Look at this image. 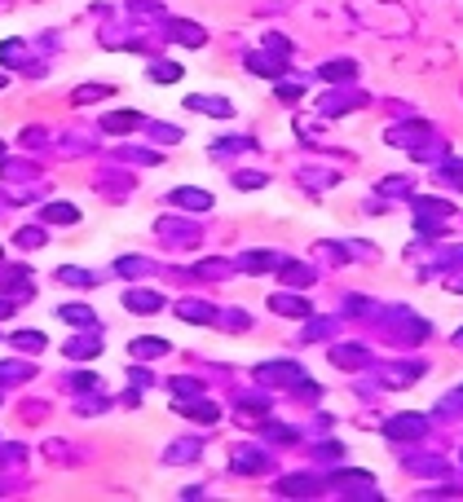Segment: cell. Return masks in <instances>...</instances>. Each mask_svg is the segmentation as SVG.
Here are the masks:
<instances>
[{
    "label": "cell",
    "instance_id": "6da1fadb",
    "mask_svg": "<svg viewBox=\"0 0 463 502\" xmlns=\"http://www.w3.org/2000/svg\"><path fill=\"white\" fill-rule=\"evenodd\" d=\"M155 233H159V238L168 243V247H181V251L203 243V229H198V225H190V221H177V216H163V221L155 225Z\"/></svg>",
    "mask_w": 463,
    "mask_h": 502
},
{
    "label": "cell",
    "instance_id": "7a4b0ae2",
    "mask_svg": "<svg viewBox=\"0 0 463 502\" xmlns=\"http://www.w3.org/2000/svg\"><path fill=\"white\" fill-rule=\"evenodd\" d=\"M229 467H234L239 476H265V472L274 467V458H269V454H260L256 445H239V449H234V458H229Z\"/></svg>",
    "mask_w": 463,
    "mask_h": 502
},
{
    "label": "cell",
    "instance_id": "3957f363",
    "mask_svg": "<svg viewBox=\"0 0 463 502\" xmlns=\"http://www.w3.org/2000/svg\"><path fill=\"white\" fill-rule=\"evenodd\" d=\"M62 353L71 357V361H93L97 353H102V326H93L84 335H75V340H66L62 344Z\"/></svg>",
    "mask_w": 463,
    "mask_h": 502
},
{
    "label": "cell",
    "instance_id": "277c9868",
    "mask_svg": "<svg viewBox=\"0 0 463 502\" xmlns=\"http://www.w3.org/2000/svg\"><path fill=\"white\" fill-rule=\"evenodd\" d=\"M256 379H265V383H309L296 361H265V366H256Z\"/></svg>",
    "mask_w": 463,
    "mask_h": 502
},
{
    "label": "cell",
    "instance_id": "5b68a950",
    "mask_svg": "<svg viewBox=\"0 0 463 502\" xmlns=\"http://www.w3.org/2000/svg\"><path fill=\"white\" fill-rule=\"evenodd\" d=\"M168 203L181 207V212H190V216H198V212L212 207V194H208V190H194V186H181V190L168 194Z\"/></svg>",
    "mask_w": 463,
    "mask_h": 502
},
{
    "label": "cell",
    "instance_id": "8992f818",
    "mask_svg": "<svg viewBox=\"0 0 463 502\" xmlns=\"http://www.w3.org/2000/svg\"><path fill=\"white\" fill-rule=\"evenodd\" d=\"M177 317H181V322H194V326H212V322H217V309H212L208 304V300H177Z\"/></svg>",
    "mask_w": 463,
    "mask_h": 502
},
{
    "label": "cell",
    "instance_id": "52a82bcc",
    "mask_svg": "<svg viewBox=\"0 0 463 502\" xmlns=\"http://www.w3.org/2000/svg\"><path fill=\"white\" fill-rule=\"evenodd\" d=\"M124 309L151 317V313L163 309V295H159V291H146V287H128V291H124Z\"/></svg>",
    "mask_w": 463,
    "mask_h": 502
},
{
    "label": "cell",
    "instance_id": "ba28073f",
    "mask_svg": "<svg viewBox=\"0 0 463 502\" xmlns=\"http://www.w3.org/2000/svg\"><path fill=\"white\" fill-rule=\"evenodd\" d=\"M168 36L177 44H186V49H203L208 44V31L198 22H186V18H168Z\"/></svg>",
    "mask_w": 463,
    "mask_h": 502
},
{
    "label": "cell",
    "instance_id": "9c48e42d",
    "mask_svg": "<svg viewBox=\"0 0 463 502\" xmlns=\"http://www.w3.org/2000/svg\"><path fill=\"white\" fill-rule=\"evenodd\" d=\"M168 353H172V344L168 340H155V335H141V340L128 344V357L132 361H155V357H168Z\"/></svg>",
    "mask_w": 463,
    "mask_h": 502
},
{
    "label": "cell",
    "instance_id": "30bf717a",
    "mask_svg": "<svg viewBox=\"0 0 463 502\" xmlns=\"http://www.w3.org/2000/svg\"><path fill=\"white\" fill-rule=\"evenodd\" d=\"M177 410L186 414L190 423H198V427H212V423L221 418V410L212 406V401H203V397H198V401H177Z\"/></svg>",
    "mask_w": 463,
    "mask_h": 502
},
{
    "label": "cell",
    "instance_id": "8fae6325",
    "mask_svg": "<svg viewBox=\"0 0 463 502\" xmlns=\"http://www.w3.org/2000/svg\"><path fill=\"white\" fill-rule=\"evenodd\" d=\"M186 106H190V110H198V115H212V120H229V115H234V106H229L225 97H203V93L186 97Z\"/></svg>",
    "mask_w": 463,
    "mask_h": 502
},
{
    "label": "cell",
    "instance_id": "7c38bea8",
    "mask_svg": "<svg viewBox=\"0 0 463 502\" xmlns=\"http://www.w3.org/2000/svg\"><path fill=\"white\" fill-rule=\"evenodd\" d=\"M278 260L283 256H274V251H247V256L234 260V269L239 273H265V269H278Z\"/></svg>",
    "mask_w": 463,
    "mask_h": 502
},
{
    "label": "cell",
    "instance_id": "4fadbf2b",
    "mask_svg": "<svg viewBox=\"0 0 463 502\" xmlns=\"http://www.w3.org/2000/svg\"><path fill=\"white\" fill-rule=\"evenodd\" d=\"M146 120L137 110H110V115H102V132H137Z\"/></svg>",
    "mask_w": 463,
    "mask_h": 502
},
{
    "label": "cell",
    "instance_id": "5bb4252c",
    "mask_svg": "<svg viewBox=\"0 0 463 502\" xmlns=\"http://www.w3.org/2000/svg\"><path fill=\"white\" fill-rule=\"evenodd\" d=\"M278 494L283 498H313L318 494V480L313 476H283L278 480Z\"/></svg>",
    "mask_w": 463,
    "mask_h": 502
},
{
    "label": "cell",
    "instance_id": "9a60e30c",
    "mask_svg": "<svg viewBox=\"0 0 463 502\" xmlns=\"http://www.w3.org/2000/svg\"><path fill=\"white\" fill-rule=\"evenodd\" d=\"M27 278H31L27 269H5V273H0V291H13L18 300H31V295H36V287H31Z\"/></svg>",
    "mask_w": 463,
    "mask_h": 502
},
{
    "label": "cell",
    "instance_id": "2e32d148",
    "mask_svg": "<svg viewBox=\"0 0 463 502\" xmlns=\"http://www.w3.org/2000/svg\"><path fill=\"white\" fill-rule=\"evenodd\" d=\"M331 361H336L340 371H357V366H367L371 357L362 353V344H340V348H331Z\"/></svg>",
    "mask_w": 463,
    "mask_h": 502
},
{
    "label": "cell",
    "instance_id": "e0dca14e",
    "mask_svg": "<svg viewBox=\"0 0 463 502\" xmlns=\"http://www.w3.org/2000/svg\"><path fill=\"white\" fill-rule=\"evenodd\" d=\"M353 106H362L357 93H322L318 97V110L322 115H340V110H353Z\"/></svg>",
    "mask_w": 463,
    "mask_h": 502
},
{
    "label": "cell",
    "instance_id": "ac0fdd59",
    "mask_svg": "<svg viewBox=\"0 0 463 502\" xmlns=\"http://www.w3.org/2000/svg\"><path fill=\"white\" fill-rule=\"evenodd\" d=\"M234 260H198L194 264V278H212V282H225V278H234Z\"/></svg>",
    "mask_w": 463,
    "mask_h": 502
},
{
    "label": "cell",
    "instance_id": "d6986e66",
    "mask_svg": "<svg viewBox=\"0 0 463 502\" xmlns=\"http://www.w3.org/2000/svg\"><path fill=\"white\" fill-rule=\"evenodd\" d=\"M278 273H283L287 287H309V282H313V269L300 264V260H278Z\"/></svg>",
    "mask_w": 463,
    "mask_h": 502
},
{
    "label": "cell",
    "instance_id": "ffe728a7",
    "mask_svg": "<svg viewBox=\"0 0 463 502\" xmlns=\"http://www.w3.org/2000/svg\"><path fill=\"white\" fill-rule=\"evenodd\" d=\"M58 317H62V322H71V326H80V330H93L97 326V317H93L89 304H62Z\"/></svg>",
    "mask_w": 463,
    "mask_h": 502
},
{
    "label": "cell",
    "instance_id": "44dd1931",
    "mask_svg": "<svg viewBox=\"0 0 463 502\" xmlns=\"http://www.w3.org/2000/svg\"><path fill=\"white\" fill-rule=\"evenodd\" d=\"M269 309L283 313V317H309V313H313L300 295H269Z\"/></svg>",
    "mask_w": 463,
    "mask_h": 502
},
{
    "label": "cell",
    "instance_id": "7402d4cb",
    "mask_svg": "<svg viewBox=\"0 0 463 502\" xmlns=\"http://www.w3.org/2000/svg\"><path fill=\"white\" fill-rule=\"evenodd\" d=\"M384 432H388L393 441H402V437H419V432H424V423H419V414H397V418H393V423H388Z\"/></svg>",
    "mask_w": 463,
    "mask_h": 502
},
{
    "label": "cell",
    "instance_id": "603a6c76",
    "mask_svg": "<svg viewBox=\"0 0 463 502\" xmlns=\"http://www.w3.org/2000/svg\"><path fill=\"white\" fill-rule=\"evenodd\" d=\"M58 282H62V287H80V291H84V287H97V273L75 269V264H62V269H58Z\"/></svg>",
    "mask_w": 463,
    "mask_h": 502
},
{
    "label": "cell",
    "instance_id": "cb8c5ba5",
    "mask_svg": "<svg viewBox=\"0 0 463 502\" xmlns=\"http://www.w3.org/2000/svg\"><path fill=\"white\" fill-rule=\"evenodd\" d=\"M27 379H36L31 361H0V383H27Z\"/></svg>",
    "mask_w": 463,
    "mask_h": 502
},
{
    "label": "cell",
    "instance_id": "d4e9b609",
    "mask_svg": "<svg viewBox=\"0 0 463 502\" xmlns=\"http://www.w3.org/2000/svg\"><path fill=\"white\" fill-rule=\"evenodd\" d=\"M115 89L110 84H80V89L71 93V106H89V102H102V97H110Z\"/></svg>",
    "mask_w": 463,
    "mask_h": 502
},
{
    "label": "cell",
    "instance_id": "484cf974",
    "mask_svg": "<svg viewBox=\"0 0 463 502\" xmlns=\"http://www.w3.org/2000/svg\"><path fill=\"white\" fill-rule=\"evenodd\" d=\"M198 454H203V441H172L163 458H168V463H194Z\"/></svg>",
    "mask_w": 463,
    "mask_h": 502
},
{
    "label": "cell",
    "instance_id": "4316f807",
    "mask_svg": "<svg viewBox=\"0 0 463 502\" xmlns=\"http://www.w3.org/2000/svg\"><path fill=\"white\" fill-rule=\"evenodd\" d=\"M40 216H44V221H53V225H75L80 221V207L75 203H49Z\"/></svg>",
    "mask_w": 463,
    "mask_h": 502
},
{
    "label": "cell",
    "instance_id": "83f0119b",
    "mask_svg": "<svg viewBox=\"0 0 463 502\" xmlns=\"http://www.w3.org/2000/svg\"><path fill=\"white\" fill-rule=\"evenodd\" d=\"M168 392L177 401H190V397H203V383L190 379V375H177V379H168Z\"/></svg>",
    "mask_w": 463,
    "mask_h": 502
},
{
    "label": "cell",
    "instance_id": "f1b7e54d",
    "mask_svg": "<svg viewBox=\"0 0 463 502\" xmlns=\"http://www.w3.org/2000/svg\"><path fill=\"white\" fill-rule=\"evenodd\" d=\"M318 71H322V79H353V75H357V66H353L349 58H331V62L318 66Z\"/></svg>",
    "mask_w": 463,
    "mask_h": 502
},
{
    "label": "cell",
    "instance_id": "f546056e",
    "mask_svg": "<svg viewBox=\"0 0 463 502\" xmlns=\"http://www.w3.org/2000/svg\"><path fill=\"white\" fill-rule=\"evenodd\" d=\"M247 66H252L256 75H269V79H278V75H283V58H265V53H247Z\"/></svg>",
    "mask_w": 463,
    "mask_h": 502
},
{
    "label": "cell",
    "instance_id": "4dcf8cb0",
    "mask_svg": "<svg viewBox=\"0 0 463 502\" xmlns=\"http://www.w3.org/2000/svg\"><path fill=\"white\" fill-rule=\"evenodd\" d=\"M146 75H151L155 84H177L181 75H186V66H177V62H151V71H146Z\"/></svg>",
    "mask_w": 463,
    "mask_h": 502
},
{
    "label": "cell",
    "instance_id": "1f68e13d",
    "mask_svg": "<svg viewBox=\"0 0 463 502\" xmlns=\"http://www.w3.org/2000/svg\"><path fill=\"white\" fill-rule=\"evenodd\" d=\"M115 159H120V163H146V167L159 163L155 150H141V146H120V150H115Z\"/></svg>",
    "mask_w": 463,
    "mask_h": 502
},
{
    "label": "cell",
    "instance_id": "d6a6232c",
    "mask_svg": "<svg viewBox=\"0 0 463 502\" xmlns=\"http://www.w3.org/2000/svg\"><path fill=\"white\" fill-rule=\"evenodd\" d=\"M229 181H234V190H265V186H269V176L256 172V167H243V172H234Z\"/></svg>",
    "mask_w": 463,
    "mask_h": 502
},
{
    "label": "cell",
    "instance_id": "836d02e7",
    "mask_svg": "<svg viewBox=\"0 0 463 502\" xmlns=\"http://www.w3.org/2000/svg\"><path fill=\"white\" fill-rule=\"evenodd\" d=\"M13 62H23V71H27V44L23 40H5V44H0V66H13Z\"/></svg>",
    "mask_w": 463,
    "mask_h": 502
},
{
    "label": "cell",
    "instance_id": "e575fe53",
    "mask_svg": "<svg viewBox=\"0 0 463 502\" xmlns=\"http://www.w3.org/2000/svg\"><path fill=\"white\" fill-rule=\"evenodd\" d=\"M0 176L5 181H31V176H40V167L36 163H0Z\"/></svg>",
    "mask_w": 463,
    "mask_h": 502
},
{
    "label": "cell",
    "instance_id": "d590c367",
    "mask_svg": "<svg viewBox=\"0 0 463 502\" xmlns=\"http://www.w3.org/2000/svg\"><path fill=\"white\" fill-rule=\"evenodd\" d=\"M115 273H155V264L146 260V256H124V260H115Z\"/></svg>",
    "mask_w": 463,
    "mask_h": 502
},
{
    "label": "cell",
    "instance_id": "8d00e7d4",
    "mask_svg": "<svg viewBox=\"0 0 463 502\" xmlns=\"http://www.w3.org/2000/svg\"><path fill=\"white\" fill-rule=\"evenodd\" d=\"M128 13H141V18H168V9L159 0H128Z\"/></svg>",
    "mask_w": 463,
    "mask_h": 502
},
{
    "label": "cell",
    "instance_id": "74e56055",
    "mask_svg": "<svg viewBox=\"0 0 463 502\" xmlns=\"http://www.w3.org/2000/svg\"><path fill=\"white\" fill-rule=\"evenodd\" d=\"M229 317H221L217 313V322H212V326H225V330H247V326H252V317H247L243 309H225Z\"/></svg>",
    "mask_w": 463,
    "mask_h": 502
},
{
    "label": "cell",
    "instance_id": "f35d334b",
    "mask_svg": "<svg viewBox=\"0 0 463 502\" xmlns=\"http://www.w3.org/2000/svg\"><path fill=\"white\" fill-rule=\"evenodd\" d=\"M13 344H18L23 353H40V348H44V335H40V330H18V335H13Z\"/></svg>",
    "mask_w": 463,
    "mask_h": 502
},
{
    "label": "cell",
    "instance_id": "ab89813d",
    "mask_svg": "<svg viewBox=\"0 0 463 502\" xmlns=\"http://www.w3.org/2000/svg\"><path fill=\"white\" fill-rule=\"evenodd\" d=\"M331 330H336V322H331V317H313V322L305 326V344H309V340H326Z\"/></svg>",
    "mask_w": 463,
    "mask_h": 502
},
{
    "label": "cell",
    "instance_id": "60d3db41",
    "mask_svg": "<svg viewBox=\"0 0 463 502\" xmlns=\"http://www.w3.org/2000/svg\"><path fill=\"white\" fill-rule=\"evenodd\" d=\"M13 243H18L23 251H36V247H44V233L40 229H18V238H13Z\"/></svg>",
    "mask_w": 463,
    "mask_h": 502
},
{
    "label": "cell",
    "instance_id": "b9f144b4",
    "mask_svg": "<svg viewBox=\"0 0 463 502\" xmlns=\"http://www.w3.org/2000/svg\"><path fill=\"white\" fill-rule=\"evenodd\" d=\"M151 132H155V141H168V146L181 141V128L177 124H151Z\"/></svg>",
    "mask_w": 463,
    "mask_h": 502
},
{
    "label": "cell",
    "instance_id": "7bdbcfd3",
    "mask_svg": "<svg viewBox=\"0 0 463 502\" xmlns=\"http://www.w3.org/2000/svg\"><path fill=\"white\" fill-rule=\"evenodd\" d=\"M23 458H27L23 445H5V449H0V467H18Z\"/></svg>",
    "mask_w": 463,
    "mask_h": 502
},
{
    "label": "cell",
    "instance_id": "ee69618b",
    "mask_svg": "<svg viewBox=\"0 0 463 502\" xmlns=\"http://www.w3.org/2000/svg\"><path fill=\"white\" fill-rule=\"evenodd\" d=\"M265 49H269L274 58H287V53H291V44H287L283 36H278V31H269V36H265Z\"/></svg>",
    "mask_w": 463,
    "mask_h": 502
},
{
    "label": "cell",
    "instance_id": "f6af8a7d",
    "mask_svg": "<svg viewBox=\"0 0 463 502\" xmlns=\"http://www.w3.org/2000/svg\"><path fill=\"white\" fill-rule=\"evenodd\" d=\"M75 410H84V414L97 410V414H102V410H106V397H102V392H97V397H80V401H75Z\"/></svg>",
    "mask_w": 463,
    "mask_h": 502
},
{
    "label": "cell",
    "instance_id": "bcb514c9",
    "mask_svg": "<svg viewBox=\"0 0 463 502\" xmlns=\"http://www.w3.org/2000/svg\"><path fill=\"white\" fill-rule=\"evenodd\" d=\"M132 383H137V388H151V371H146V366H132Z\"/></svg>",
    "mask_w": 463,
    "mask_h": 502
},
{
    "label": "cell",
    "instance_id": "7dc6e473",
    "mask_svg": "<svg viewBox=\"0 0 463 502\" xmlns=\"http://www.w3.org/2000/svg\"><path fill=\"white\" fill-rule=\"evenodd\" d=\"M23 146H44V128H27L23 132Z\"/></svg>",
    "mask_w": 463,
    "mask_h": 502
},
{
    "label": "cell",
    "instance_id": "c3c4849f",
    "mask_svg": "<svg viewBox=\"0 0 463 502\" xmlns=\"http://www.w3.org/2000/svg\"><path fill=\"white\" fill-rule=\"evenodd\" d=\"M278 97H283V102H296V97H300V89H296V84H278V89H274Z\"/></svg>",
    "mask_w": 463,
    "mask_h": 502
},
{
    "label": "cell",
    "instance_id": "681fc988",
    "mask_svg": "<svg viewBox=\"0 0 463 502\" xmlns=\"http://www.w3.org/2000/svg\"><path fill=\"white\" fill-rule=\"evenodd\" d=\"M13 313V300H0V317H9Z\"/></svg>",
    "mask_w": 463,
    "mask_h": 502
},
{
    "label": "cell",
    "instance_id": "f907efd6",
    "mask_svg": "<svg viewBox=\"0 0 463 502\" xmlns=\"http://www.w3.org/2000/svg\"><path fill=\"white\" fill-rule=\"evenodd\" d=\"M0 89H5V75H0Z\"/></svg>",
    "mask_w": 463,
    "mask_h": 502
},
{
    "label": "cell",
    "instance_id": "816d5d0a",
    "mask_svg": "<svg viewBox=\"0 0 463 502\" xmlns=\"http://www.w3.org/2000/svg\"><path fill=\"white\" fill-rule=\"evenodd\" d=\"M0 155H5V146H0Z\"/></svg>",
    "mask_w": 463,
    "mask_h": 502
}]
</instances>
